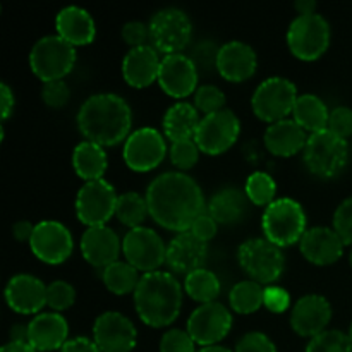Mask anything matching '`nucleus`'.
<instances>
[{
	"label": "nucleus",
	"mask_w": 352,
	"mask_h": 352,
	"mask_svg": "<svg viewBox=\"0 0 352 352\" xmlns=\"http://www.w3.org/2000/svg\"><path fill=\"white\" fill-rule=\"evenodd\" d=\"M150 215L158 226L174 232H188L192 222L205 212L201 188L184 172H165L146 189Z\"/></svg>",
	"instance_id": "f257e3e1"
},
{
	"label": "nucleus",
	"mask_w": 352,
	"mask_h": 352,
	"mask_svg": "<svg viewBox=\"0 0 352 352\" xmlns=\"http://www.w3.org/2000/svg\"><path fill=\"white\" fill-rule=\"evenodd\" d=\"M78 129L86 141L100 146H116L127 140L133 126V110L116 93H96L79 107L76 117Z\"/></svg>",
	"instance_id": "f03ea898"
},
{
	"label": "nucleus",
	"mask_w": 352,
	"mask_h": 352,
	"mask_svg": "<svg viewBox=\"0 0 352 352\" xmlns=\"http://www.w3.org/2000/svg\"><path fill=\"white\" fill-rule=\"evenodd\" d=\"M182 285L170 272H148L134 291V308L141 322L164 329L179 318L182 309Z\"/></svg>",
	"instance_id": "7ed1b4c3"
},
{
	"label": "nucleus",
	"mask_w": 352,
	"mask_h": 352,
	"mask_svg": "<svg viewBox=\"0 0 352 352\" xmlns=\"http://www.w3.org/2000/svg\"><path fill=\"white\" fill-rule=\"evenodd\" d=\"M306 213L301 203L292 198H278L265 208L261 229L270 243L280 248L301 243L306 234Z\"/></svg>",
	"instance_id": "20e7f679"
},
{
	"label": "nucleus",
	"mask_w": 352,
	"mask_h": 352,
	"mask_svg": "<svg viewBox=\"0 0 352 352\" xmlns=\"http://www.w3.org/2000/svg\"><path fill=\"white\" fill-rule=\"evenodd\" d=\"M349 143L329 129L309 134L302 150L306 168L320 179H333L342 174L349 162Z\"/></svg>",
	"instance_id": "39448f33"
},
{
	"label": "nucleus",
	"mask_w": 352,
	"mask_h": 352,
	"mask_svg": "<svg viewBox=\"0 0 352 352\" xmlns=\"http://www.w3.org/2000/svg\"><path fill=\"white\" fill-rule=\"evenodd\" d=\"M237 261L244 274L258 284H274L285 270V254L280 246L270 243L267 237L244 241L237 250Z\"/></svg>",
	"instance_id": "423d86ee"
},
{
	"label": "nucleus",
	"mask_w": 352,
	"mask_h": 352,
	"mask_svg": "<svg viewBox=\"0 0 352 352\" xmlns=\"http://www.w3.org/2000/svg\"><path fill=\"white\" fill-rule=\"evenodd\" d=\"M76 47L58 34H47L33 45L30 65L40 81H60L76 64Z\"/></svg>",
	"instance_id": "0eeeda50"
},
{
	"label": "nucleus",
	"mask_w": 352,
	"mask_h": 352,
	"mask_svg": "<svg viewBox=\"0 0 352 352\" xmlns=\"http://www.w3.org/2000/svg\"><path fill=\"white\" fill-rule=\"evenodd\" d=\"M329 21L320 14H306L292 19L287 30V47L299 60L311 62L322 57L330 47Z\"/></svg>",
	"instance_id": "6e6552de"
},
{
	"label": "nucleus",
	"mask_w": 352,
	"mask_h": 352,
	"mask_svg": "<svg viewBox=\"0 0 352 352\" xmlns=\"http://www.w3.org/2000/svg\"><path fill=\"white\" fill-rule=\"evenodd\" d=\"M298 98V88L291 79L274 76L258 85L251 98V107L258 119L274 124L289 119Z\"/></svg>",
	"instance_id": "1a4fd4ad"
},
{
	"label": "nucleus",
	"mask_w": 352,
	"mask_h": 352,
	"mask_svg": "<svg viewBox=\"0 0 352 352\" xmlns=\"http://www.w3.org/2000/svg\"><path fill=\"white\" fill-rule=\"evenodd\" d=\"M150 40L157 52L165 55L182 54L192 36V23L177 7L160 9L150 19Z\"/></svg>",
	"instance_id": "9d476101"
},
{
	"label": "nucleus",
	"mask_w": 352,
	"mask_h": 352,
	"mask_svg": "<svg viewBox=\"0 0 352 352\" xmlns=\"http://www.w3.org/2000/svg\"><path fill=\"white\" fill-rule=\"evenodd\" d=\"M117 199L116 188L105 179L85 182L76 195V215L88 227L107 226L116 215Z\"/></svg>",
	"instance_id": "9b49d317"
},
{
	"label": "nucleus",
	"mask_w": 352,
	"mask_h": 352,
	"mask_svg": "<svg viewBox=\"0 0 352 352\" xmlns=\"http://www.w3.org/2000/svg\"><path fill=\"white\" fill-rule=\"evenodd\" d=\"M122 253L127 263L133 265L136 270L148 274L157 272L167 258V246L160 234L148 227L131 229L122 239Z\"/></svg>",
	"instance_id": "f8f14e48"
},
{
	"label": "nucleus",
	"mask_w": 352,
	"mask_h": 352,
	"mask_svg": "<svg viewBox=\"0 0 352 352\" xmlns=\"http://www.w3.org/2000/svg\"><path fill=\"white\" fill-rule=\"evenodd\" d=\"M241 134L239 117L229 109L205 116L196 131L195 141L206 155H222L234 146Z\"/></svg>",
	"instance_id": "ddd939ff"
},
{
	"label": "nucleus",
	"mask_w": 352,
	"mask_h": 352,
	"mask_svg": "<svg viewBox=\"0 0 352 352\" xmlns=\"http://www.w3.org/2000/svg\"><path fill=\"white\" fill-rule=\"evenodd\" d=\"M168 153L164 134L153 127H140L124 143L122 158L134 172H150L164 162Z\"/></svg>",
	"instance_id": "4468645a"
},
{
	"label": "nucleus",
	"mask_w": 352,
	"mask_h": 352,
	"mask_svg": "<svg viewBox=\"0 0 352 352\" xmlns=\"http://www.w3.org/2000/svg\"><path fill=\"white\" fill-rule=\"evenodd\" d=\"M232 313L220 302L199 305L188 318V333L198 346H217L232 329Z\"/></svg>",
	"instance_id": "2eb2a0df"
},
{
	"label": "nucleus",
	"mask_w": 352,
	"mask_h": 352,
	"mask_svg": "<svg viewBox=\"0 0 352 352\" xmlns=\"http://www.w3.org/2000/svg\"><path fill=\"white\" fill-rule=\"evenodd\" d=\"M30 248L34 256L47 265H60L74 250L72 234L58 220H41L34 223Z\"/></svg>",
	"instance_id": "dca6fc26"
},
{
	"label": "nucleus",
	"mask_w": 352,
	"mask_h": 352,
	"mask_svg": "<svg viewBox=\"0 0 352 352\" xmlns=\"http://www.w3.org/2000/svg\"><path fill=\"white\" fill-rule=\"evenodd\" d=\"M93 340L102 352H133L138 344V330L122 313L105 311L93 323Z\"/></svg>",
	"instance_id": "f3484780"
},
{
	"label": "nucleus",
	"mask_w": 352,
	"mask_h": 352,
	"mask_svg": "<svg viewBox=\"0 0 352 352\" xmlns=\"http://www.w3.org/2000/svg\"><path fill=\"white\" fill-rule=\"evenodd\" d=\"M199 72L189 55L174 54L162 58L158 85L172 98L182 100L196 93Z\"/></svg>",
	"instance_id": "a211bd4d"
},
{
	"label": "nucleus",
	"mask_w": 352,
	"mask_h": 352,
	"mask_svg": "<svg viewBox=\"0 0 352 352\" xmlns=\"http://www.w3.org/2000/svg\"><path fill=\"white\" fill-rule=\"evenodd\" d=\"M332 320V306L329 299L320 294H308L298 299L291 309V329L298 333L299 337H313L325 332Z\"/></svg>",
	"instance_id": "6ab92c4d"
},
{
	"label": "nucleus",
	"mask_w": 352,
	"mask_h": 352,
	"mask_svg": "<svg viewBox=\"0 0 352 352\" xmlns=\"http://www.w3.org/2000/svg\"><path fill=\"white\" fill-rule=\"evenodd\" d=\"M6 301L12 311L19 315H40L47 306V285L30 274H17L7 282Z\"/></svg>",
	"instance_id": "aec40b11"
},
{
	"label": "nucleus",
	"mask_w": 352,
	"mask_h": 352,
	"mask_svg": "<svg viewBox=\"0 0 352 352\" xmlns=\"http://www.w3.org/2000/svg\"><path fill=\"white\" fill-rule=\"evenodd\" d=\"M208 258V246L199 241L191 232H179L170 243L167 244V265L172 275H186L199 270Z\"/></svg>",
	"instance_id": "412c9836"
},
{
	"label": "nucleus",
	"mask_w": 352,
	"mask_h": 352,
	"mask_svg": "<svg viewBox=\"0 0 352 352\" xmlns=\"http://www.w3.org/2000/svg\"><path fill=\"white\" fill-rule=\"evenodd\" d=\"M122 253V241L116 230L107 226L88 227L81 237V254L91 267L107 268L119 261Z\"/></svg>",
	"instance_id": "4be33fe9"
},
{
	"label": "nucleus",
	"mask_w": 352,
	"mask_h": 352,
	"mask_svg": "<svg viewBox=\"0 0 352 352\" xmlns=\"http://www.w3.org/2000/svg\"><path fill=\"white\" fill-rule=\"evenodd\" d=\"M344 246L339 234L333 230V227H313L306 230L299 243V251L302 256L313 265L327 267L333 265L342 258Z\"/></svg>",
	"instance_id": "5701e85b"
},
{
	"label": "nucleus",
	"mask_w": 352,
	"mask_h": 352,
	"mask_svg": "<svg viewBox=\"0 0 352 352\" xmlns=\"http://www.w3.org/2000/svg\"><path fill=\"white\" fill-rule=\"evenodd\" d=\"M256 52L248 43L232 40L220 45L217 71L223 79L230 82H243L256 72Z\"/></svg>",
	"instance_id": "b1692460"
},
{
	"label": "nucleus",
	"mask_w": 352,
	"mask_h": 352,
	"mask_svg": "<svg viewBox=\"0 0 352 352\" xmlns=\"http://www.w3.org/2000/svg\"><path fill=\"white\" fill-rule=\"evenodd\" d=\"M30 344L38 352H52L64 347L69 337V323L60 313H40L28 323Z\"/></svg>",
	"instance_id": "393cba45"
},
{
	"label": "nucleus",
	"mask_w": 352,
	"mask_h": 352,
	"mask_svg": "<svg viewBox=\"0 0 352 352\" xmlns=\"http://www.w3.org/2000/svg\"><path fill=\"white\" fill-rule=\"evenodd\" d=\"M162 58L151 45L131 48L122 60V78L133 88H146L158 81Z\"/></svg>",
	"instance_id": "a878e982"
},
{
	"label": "nucleus",
	"mask_w": 352,
	"mask_h": 352,
	"mask_svg": "<svg viewBox=\"0 0 352 352\" xmlns=\"http://www.w3.org/2000/svg\"><path fill=\"white\" fill-rule=\"evenodd\" d=\"M306 131L294 119H284L270 124L265 131V146L275 157H292L305 150L308 143Z\"/></svg>",
	"instance_id": "bb28decb"
},
{
	"label": "nucleus",
	"mask_w": 352,
	"mask_h": 352,
	"mask_svg": "<svg viewBox=\"0 0 352 352\" xmlns=\"http://www.w3.org/2000/svg\"><path fill=\"white\" fill-rule=\"evenodd\" d=\"M55 30L58 36L74 47L89 45L96 36V24L91 14L78 6H67L58 10L55 17Z\"/></svg>",
	"instance_id": "cd10ccee"
},
{
	"label": "nucleus",
	"mask_w": 352,
	"mask_h": 352,
	"mask_svg": "<svg viewBox=\"0 0 352 352\" xmlns=\"http://www.w3.org/2000/svg\"><path fill=\"white\" fill-rule=\"evenodd\" d=\"M199 113L192 103L179 102L172 105L164 116V133L172 143L184 140H195L198 131Z\"/></svg>",
	"instance_id": "c85d7f7f"
},
{
	"label": "nucleus",
	"mask_w": 352,
	"mask_h": 352,
	"mask_svg": "<svg viewBox=\"0 0 352 352\" xmlns=\"http://www.w3.org/2000/svg\"><path fill=\"white\" fill-rule=\"evenodd\" d=\"M248 201L250 199L244 191H239L237 188H226L220 189L210 198L206 212L220 226H230L243 219L248 208Z\"/></svg>",
	"instance_id": "c756f323"
},
{
	"label": "nucleus",
	"mask_w": 352,
	"mask_h": 352,
	"mask_svg": "<svg viewBox=\"0 0 352 352\" xmlns=\"http://www.w3.org/2000/svg\"><path fill=\"white\" fill-rule=\"evenodd\" d=\"M72 167L85 182L98 181L105 175L109 158L103 146L91 141H81L72 151Z\"/></svg>",
	"instance_id": "7c9ffc66"
},
{
	"label": "nucleus",
	"mask_w": 352,
	"mask_h": 352,
	"mask_svg": "<svg viewBox=\"0 0 352 352\" xmlns=\"http://www.w3.org/2000/svg\"><path fill=\"white\" fill-rule=\"evenodd\" d=\"M330 110L325 105L320 96L313 95V93H305L299 95L298 102H296L294 110H292V119L299 124L305 131L309 133H320L325 131L329 126Z\"/></svg>",
	"instance_id": "2f4dec72"
},
{
	"label": "nucleus",
	"mask_w": 352,
	"mask_h": 352,
	"mask_svg": "<svg viewBox=\"0 0 352 352\" xmlns=\"http://www.w3.org/2000/svg\"><path fill=\"white\" fill-rule=\"evenodd\" d=\"M100 277H102L105 287L117 296L131 294V292L134 294L141 280L140 270H136L127 261H116V263L109 265L107 268H103Z\"/></svg>",
	"instance_id": "473e14b6"
},
{
	"label": "nucleus",
	"mask_w": 352,
	"mask_h": 352,
	"mask_svg": "<svg viewBox=\"0 0 352 352\" xmlns=\"http://www.w3.org/2000/svg\"><path fill=\"white\" fill-rule=\"evenodd\" d=\"M220 289H222V285H220L219 277L212 270H206V268H199V270L192 272L184 280L186 294L192 301L201 302V305L215 302L220 294Z\"/></svg>",
	"instance_id": "72a5a7b5"
},
{
	"label": "nucleus",
	"mask_w": 352,
	"mask_h": 352,
	"mask_svg": "<svg viewBox=\"0 0 352 352\" xmlns=\"http://www.w3.org/2000/svg\"><path fill=\"white\" fill-rule=\"evenodd\" d=\"M265 287L254 280L237 282L229 292L230 308L239 315H251L263 306Z\"/></svg>",
	"instance_id": "f704fd0d"
},
{
	"label": "nucleus",
	"mask_w": 352,
	"mask_h": 352,
	"mask_svg": "<svg viewBox=\"0 0 352 352\" xmlns=\"http://www.w3.org/2000/svg\"><path fill=\"white\" fill-rule=\"evenodd\" d=\"M148 215H150V210H148L146 196L129 191L120 195L119 199H117L116 217L122 226L129 227V229H136V227H141V223L146 220Z\"/></svg>",
	"instance_id": "c9c22d12"
},
{
	"label": "nucleus",
	"mask_w": 352,
	"mask_h": 352,
	"mask_svg": "<svg viewBox=\"0 0 352 352\" xmlns=\"http://www.w3.org/2000/svg\"><path fill=\"white\" fill-rule=\"evenodd\" d=\"M244 192H246L248 199L256 206H265L267 208L270 203L275 201V195H277V182L267 172H253L250 177L246 179V186H244Z\"/></svg>",
	"instance_id": "e433bc0d"
},
{
	"label": "nucleus",
	"mask_w": 352,
	"mask_h": 352,
	"mask_svg": "<svg viewBox=\"0 0 352 352\" xmlns=\"http://www.w3.org/2000/svg\"><path fill=\"white\" fill-rule=\"evenodd\" d=\"M306 352H352V344L347 333L340 330H325L309 339Z\"/></svg>",
	"instance_id": "4c0bfd02"
},
{
	"label": "nucleus",
	"mask_w": 352,
	"mask_h": 352,
	"mask_svg": "<svg viewBox=\"0 0 352 352\" xmlns=\"http://www.w3.org/2000/svg\"><path fill=\"white\" fill-rule=\"evenodd\" d=\"M76 302V289L65 280H55L47 285V306L55 313L65 311Z\"/></svg>",
	"instance_id": "58836bf2"
},
{
	"label": "nucleus",
	"mask_w": 352,
	"mask_h": 352,
	"mask_svg": "<svg viewBox=\"0 0 352 352\" xmlns=\"http://www.w3.org/2000/svg\"><path fill=\"white\" fill-rule=\"evenodd\" d=\"M220 47L213 40H201L192 47L191 58L195 62L199 74H210L213 69H217V60H219Z\"/></svg>",
	"instance_id": "ea45409f"
},
{
	"label": "nucleus",
	"mask_w": 352,
	"mask_h": 352,
	"mask_svg": "<svg viewBox=\"0 0 352 352\" xmlns=\"http://www.w3.org/2000/svg\"><path fill=\"white\" fill-rule=\"evenodd\" d=\"M195 107L205 116L226 109V95L215 85H203L195 93Z\"/></svg>",
	"instance_id": "a19ab883"
},
{
	"label": "nucleus",
	"mask_w": 352,
	"mask_h": 352,
	"mask_svg": "<svg viewBox=\"0 0 352 352\" xmlns=\"http://www.w3.org/2000/svg\"><path fill=\"white\" fill-rule=\"evenodd\" d=\"M199 148L195 140H184V141H175L172 143L170 150V160L179 170H189L198 164L199 158Z\"/></svg>",
	"instance_id": "79ce46f5"
},
{
	"label": "nucleus",
	"mask_w": 352,
	"mask_h": 352,
	"mask_svg": "<svg viewBox=\"0 0 352 352\" xmlns=\"http://www.w3.org/2000/svg\"><path fill=\"white\" fill-rule=\"evenodd\" d=\"M160 352H198L196 342L189 336L188 330L170 329L162 336Z\"/></svg>",
	"instance_id": "37998d69"
},
{
	"label": "nucleus",
	"mask_w": 352,
	"mask_h": 352,
	"mask_svg": "<svg viewBox=\"0 0 352 352\" xmlns=\"http://www.w3.org/2000/svg\"><path fill=\"white\" fill-rule=\"evenodd\" d=\"M333 230L346 246H352V196L344 199L333 213Z\"/></svg>",
	"instance_id": "c03bdc74"
},
{
	"label": "nucleus",
	"mask_w": 352,
	"mask_h": 352,
	"mask_svg": "<svg viewBox=\"0 0 352 352\" xmlns=\"http://www.w3.org/2000/svg\"><path fill=\"white\" fill-rule=\"evenodd\" d=\"M327 129L333 133L336 136L342 138V140H349L352 138V109L351 107H336L330 110L329 126Z\"/></svg>",
	"instance_id": "a18cd8bd"
},
{
	"label": "nucleus",
	"mask_w": 352,
	"mask_h": 352,
	"mask_svg": "<svg viewBox=\"0 0 352 352\" xmlns=\"http://www.w3.org/2000/svg\"><path fill=\"white\" fill-rule=\"evenodd\" d=\"M69 98H71V89L64 79L45 82L43 88H41V100L50 109H62L69 102Z\"/></svg>",
	"instance_id": "49530a36"
},
{
	"label": "nucleus",
	"mask_w": 352,
	"mask_h": 352,
	"mask_svg": "<svg viewBox=\"0 0 352 352\" xmlns=\"http://www.w3.org/2000/svg\"><path fill=\"white\" fill-rule=\"evenodd\" d=\"M234 352H278L274 340L261 332H248L237 340Z\"/></svg>",
	"instance_id": "de8ad7c7"
},
{
	"label": "nucleus",
	"mask_w": 352,
	"mask_h": 352,
	"mask_svg": "<svg viewBox=\"0 0 352 352\" xmlns=\"http://www.w3.org/2000/svg\"><path fill=\"white\" fill-rule=\"evenodd\" d=\"M120 34H122L124 43L129 45L131 48L144 47L148 45L146 41L150 40V26L144 24L143 21H129L122 26Z\"/></svg>",
	"instance_id": "09e8293b"
},
{
	"label": "nucleus",
	"mask_w": 352,
	"mask_h": 352,
	"mask_svg": "<svg viewBox=\"0 0 352 352\" xmlns=\"http://www.w3.org/2000/svg\"><path fill=\"white\" fill-rule=\"evenodd\" d=\"M263 306L272 313H285L291 306V294L284 287L268 285L263 292Z\"/></svg>",
	"instance_id": "8fccbe9b"
},
{
	"label": "nucleus",
	"mask_w": 352,
	"mask_h": 352,
	"mask_svg": "<svg viewBox=\"0 0 352 352\" xmlns=\"http://www.w3.org/2000/svg\"><path fill=\"white\" fill-rule=\"evenodd\" d=\"M217 229H219V223L213 220V217L210 215L208 212H203L201 215L192 222L189 232L195 237H198L199 241H203V243H208V241H212L213 237H215Z\"/></svg>",
	"instance_id": "3c124183"
},
{
	"label": "nucleus",
	"mask_w": 352,
	"mask_h": 352,
	"mask_svg": "<svg viewBox=\"0 0 352 352\" xmlns=\"http://www.w3.org/2000/svg\"><path fill=\"white\" fill-rule=\"evenodd\" d=\"M60 352H102L96 342L88 337H74L64 344Z\"/></svg>",
	"instance_id": "603ef678"
},
{
	"label": "nucleus",
	"mask_w": 352,
	"mask_h": 352,
	"mask_svg": "<svg viewBox=\"0 0 352 352\" xmlns=\"http://www.w3.org/2000/svg\"><path fill=\"white\" fill-rule=\"evenodd\" d=\"M0 105H2V110H0L2 120H7L10 117V113L14 112V105H16L14 93L7 82H2V85H0Z\"/></svg>",
	"instance_id": "864d4df0"
},
{
	"label": "nucleus",
	"mask_w": 352,
	"mask_h": 352,
	"mask_svg": "<svg viewBox=\"0 0 352 352\" xmlns=\"http://www.w3.org/2000/svg\"><path fill=\"white\" fill-rule=\"evenodd\" d=\"M34 232V226L30 222V220H19L12 226V236L16 237L19 243H30L31 236Z\"/></svg>",
	"instance_id": "5fc2aeb1"
},
{
	"label": "nucleus",
	"mask_w": 352,
	"mask_h": 352,
	"mask_svg": "<svg viewBox=\"0 0 352 352\" xmlns=\"http://www.w3.org/2000/svg\"><path fill=\"white\" fill-rule=\"evenodd\" d=\"M9 342H23L30 344V329L23 323H16L9 330Z\"/></svg>",
	"instance_id": "6e6d98bb"
},
{
	"label": "nucleus",
	"mask_w": 352,
	"mask_h": 352,
	"mask_svg": "<svg viewBox=\"0 0 352 352\" xmlns=\"http://www.w3.org/2000/svg\"><path fill=\"white\" fill-rule=\"evenodd\" d=\"M294 7H296V10H298V16H306V14L316 12L315 0H298Z\"/></svg>",
	"instance_id": "4d7b16f0"
},
{
	"label": "nucleus",
	"mask_w": 352,
	"mask_h": 352,
	"mask_svg": "<svg viewBox=\"0 0 352 352\" xmlns=\"http://www.w3.org/2000/svg\"><path fill=\"white\" fill-rule=\"evenodd\" d=\"M0 352H38L31 344H23V342H7L6 346H2Z\"/></svg>",
	"instance_id": "13d9d810"
},
{
	"label": "nucleus",
	"mask_w": 352,
	"mask_h": 352,
	"mask_svg": "<svg viewBox=\"0 0 352 352\" xmlns=\"http://www.w3.org/2000/svg\"><path fill=\"white\" fill-rule=\"evenodd\" d=\"M198 352H232V351L222 346H210V347H201Z\"/></svg>",
	"instance_id": "bf43d9fd"
},
{
	"label": "nucleus",
	"mask_w": 352,
	"mask_h": 352,
	"mask_svg": "<svg viewBox=\"0 0 352 352\" xmlns=\"http://www.w3.org/2000/svg\"><path fill=\"white\" fill-rule=\"evenodd\" d=\"M347 337H349V340H351V344H352V322H351V325H349V332H347Z\"/></svg>",
	"instance_id": "052dcab7"
},
{
	"label": "nucleus",
	"mask_w": 352,
	"mask_h": 352,
	"mask_svg": "<svg viewBox=\"0 0 352 352\" xmlns=\"http://www.w3.org/2000/svg\"><path fill=\"white\" fill-rule=\"evenodd\" d=\"M349 265H351V268H352V246H351V251H349Z\"/></svg>",
	"instance_id": "680f3d73"
}]
</instances>
